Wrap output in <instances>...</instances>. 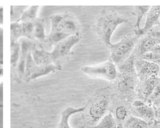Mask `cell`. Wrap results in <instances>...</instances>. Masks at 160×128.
I'll return each mask as SVG.
<instances>
[{
    "instance_id": "6da1fadb",
    "label": "cell",
    "mask_w": 160,
    "mask_h": 128,
    "mask_svg": "<svg viewBox=\"0 0 160 128\" xmlns=\"http://www.w3.org/2000/svg\"><path fill=\"white\" fill-rule=\"evenodd\" d=\"M51 30L39 47H54L59 42L79 32V24L76 18L70 13L54 14L49 17Z\"/></svg>"
},
{
    "instance_id": "7a4b0ae2",
    "label": "cell",
    "mask_w": 160,
    "mask_h": 128,
    "mask_svg": "<svg viewBox=\"0 0 160 128\" xmlns=\"http://www.w3.org/2000/svg\"><path fill=\"white\" fill-rule=\"evenodd\" d=\"M81 39V35L78 32L56 44L50 52L34 44L31 51L32 58L38 65L59 63L58 60L71 53L72 47L80 41Z\"/></svg>"
},
{
    "instance_id": "3957f363",
    "label": "cell",
    "mask_w": 160,
    "mask_h": 128,
    "mask_svg": "<svg viewBox=\"0 0 160 128\" xmlns=\"http://www.w3.org/2000/svg\"><path fill=\"white\" fill-rule=\"evenodd\" d=\"M128 19L114 12L103 11L93 26L94 30L98 38L109 48L111 45V37L117 27L127 22Z\"/></svg>"
},
{
    "instance_id": "277c9868",
    "label": "cell",
    "mask_w": 160,
    "mask_h": 128,
    "mask_svg": "<svg viewBox=\"0 0 160 128\" xmlns=\"http://www.w3.org/2000/svg\"><path fill=\"white\" fill-rule=\"evenodd\" d=\"M138 37L128 36L122 38L116 43H112L109 47L110 60L115 65H120L131 55L138 42Z\"/></svg>"
},
{
    "instance_id": "5b68a950",
    "label": "cell",
    "mask_w": 160,
    "mask_h": 128,
    "mask_svg": "<svg viewBox=\"0 0 160 128\" xmlns=\"http://www.w3.org/2000/svg\"><path fill=\"white\" fill-rule=\"evenodd\" d=\"M81 70L91 78H100L110 81L114 80L118 75L117 67L111 60L95 65L82 66L81 68Z\"/></svg>"
},
{
    "instance_id": "8992f818",
    "label": "cell",
    "mask_w": 160,
    "mask_h": 128,
    "mask_svg": "<svg viewBox=\"0 0 160 128\" xmlns=\"http://www.w3.org/2000/svg\"><path fill=\"white\" fill-rule=\"evenodd\" d=\"M31 51L28 56L25 66L24 75L23 78V80L25 82L28 83L39 77L61 70V65L59 63L51 64L48 65H36L32 58Z\"/></svg>"
},
{
    "instance_id": "52a82bcc",
    "label": "cell",
    "mask_w": 160,
    "mask_h": 128,
    "mask_svg": "<svg viewBox=\"0 0 160 128\" xmlns=\"http://www.w3.org/2000/svg\"><path fill=\"white\" fill-rule=\"evenodd\" d=\"M134 65L141 81L159 75L160 66L157 63L141 58L136 60Z\"/></svg>"
},
{
    "instance_id": "ba28073f",
    "label": "cell",
    "mask_w": 160,
    "mask_h": 128,
    "mask_svg": "<svg viewBox=\"0 0 160 128\" xmlns=\"http://www.w3.org/2000/svg\"><path fill=\"white\" fill-rule=\"evenodd\" d=\"M35 42L30 40H23L21 43V53L18 63L17 67L15 70V75L16 79H18L19 81L23 80L24 75V70L26 63L28 58L29 53L31 50L32 47L34 45Z\"/></svg>"
},
{
    "instance_id": "9c48e42d",
    "label": "cell",
    "mask_w": 160,
    "mask_h": 128,
    "mask_svg": "<svg viewBox=\"0 0 160 128\" xmlns=\"http://www.w3.org/2000/svg\"><path fill=\"white\" fill-rule=\"evenodd\" d=\"M146 22L142 28L136 35L138 37L144 35L152 29L156 24H158L160 17V6H152L146 14Z\"/></svg>"
},
{
    "instance_id": "30bf717a",
    "label": "cell",
    "mask_w": 160,
    "mask_h": 128,
    "mask_svg": "<svg viewBox=\"0 0 160 128\" xmlns=\"http://www.w3.org/2000/svg\"><path fill=\"white\" fill-rule=\"evenodd\" d=\"M108 107V101L102 96L96 100L89 109V116L94 122H98L106 114Z\"/></svg>"
},
{
    "instance_id": "8fae6325",
    "label": "cell",
    "mask_w": 160,
    "mask_h": 128,
    "mask_svg": "<svg viewBox=\"0 0 160 128\" xmlns=\"http://www.w3.org/2000/svg\"><path fill=\"white\" fill-rule=\"evenodd\" d=\"M160 83V78L158 76L151 77L144 81H142L139 86L138 94L142 99L147 101L154 88Z\"/></svg>"
},
{
    "instance_id": "7c38bea8",
    "label": "cell",
    "mask_w": 160,
    "mask_h": 128,
    "mask_svg": "<svg viewBox=\"0 0 160 128\" xmlns=\"http://www.w3.org/2000/svg\"><path fill=\"white\" fill-rule=\"evenodd\" d=\"M132 107L138 117L145 121H151L155 116L154 107L146 104L141 99L134 101L132 103Z\"/></svg>"
},
{
    "instance_id": "4fadbf2b",
    "label": "cell",
    "mask_w": 160,
    "mask_h": 128,
    "mask_svg": "<svg viewBox=\"0 0 160 128\" xmlns=\"http://www.w3.org/2000/svg\"><path fill=\"white\" fill-rule=\"evenodd\" d=\"M85 109V106L81 107H66L61 114V117L58 125V128H72L69 123L71 117L76 114L83 112ZM78 128H84V126H81Z\"/></svg>"
},
{
    "instance_id": "5bb4252c",
    "label": "cell",
    "mask_w": 160,
    "mask_h": 128,
    "mask_svg": "<svg viewBox=\"0 0 160 128\" xmlns=\"http://www.w3.org/2000/svg\"><path fill=\"white\" fill-rule=\"evenodd\" d=\"M46 37L44 20L42 18L37 17L33 21L32 37L34 42L38 41L41 44L44 41Z\"/></svg>"
},
{
    "instance_id": "9a60e30c",
    "label": "cell",
    "mask_w": 160,
    "mask_h": 128,
    "mask_svg": "<svg viewBox=\"0 0 160 128\" xmlns=\"http://www.w3.org/2000/svg\"><path fill=\"white\" fill-rule=\"evenodd\" d=\"M156 45H158L156 40L150 35L148 34L141 40L139 43L138 47L139 53L140 55H142L146 53L149 52Z\"/></svg>"
},
{
    "instance_id": "2e32d148",
    "label": "cell",
    "mask_w": 160,
    "mask_h": 128,
    "mask_svg": "<svg viewBox=\"0 0 160 128\" xmlns=\"http://www.w3.org/2000/svg\"><path fill=\"white\" fill-rule=\"evenodd\" d=\"M21 53V44L19 42H11V66L12 73L15 72Z\"/></svg>"
},
{
    "instance_id": "e0dca14e",
    "label": "cell",
    "mask_w": 160,
    "mask_h": 128,
    "mask_svg": "<svg viewBox=\"0 0 160 128\" xmlns=\"http://www.w3.org/2000/svg\"><path fill=\"white\" fill-rule=\"evenodd\" d=\"M150 7V6H136L134 7V12L137 18L136 22L134 26V31L135 32V35H136L140 30V25L142 19L149 11Z\"/></svg>"
},
{
    "instance_id": "ac0fdd59",
    "label": "cell",
    "mask_w": 160,
    "mask_h": 128,
    "mask_svg": "<svg viewBox=\"0 0 160 128\" xmlns=\"http://www.w3.org/2000/svg\"><path fill=\"white\" fill-rule=\"evenodd\" d=\"M39 8L40 6H33L26 9L22 12L18 22H27L34 21L38 17L37 14Z\"/></svg>"
},
{
    "instance_id": "d6986e66",
    "label": "cell",
    "mask_w": 160,
    "mask_h": 128,
    "mask_svg": "<svg viewBox=\"0 0 160 128\" xmlns=\"http://www.w3.org/2000/svg\"><path fill=\"white\" fill-rule=\"evenodd\" d=\"M116 121L111 112L106 113L99 121L98 124L89 128H116Z\"/></svg>"
},
{
    "instance_id": "ffe728a7",
    "label": "cell",
    "mask_w": 160,
    "mask_h": 128,
    "mask_svg": "<svg viewBox=\"0 0 160 128\" xmlns=\"http://www.w3.org/2000/svg\"><path fill=\"white\" fill-rule=\"evenodd\" d=\"M125 128H148V124L146 121L138 117L131 116L125 123Z\"/></svg>"
},
{
    "instance_id": "44dd1931",
    "label": "cell",
    "mask_w": 160,
    "mask_h": 128,
    "mask_svg": "<svg viewBox=\"0 0 160 128\" xmlns=\"http://www.w3.org/2000/svg\"><path fill=\"white\" fill-rule=\"evenodd\" d=\"M134 78L130 74H123L122 77L118 83V88L122 91H128L134 86Z\"/></svg>"
},
{
    "instance_id": "7402d4cb",
    "label": "cell",
    "mask_w": 160,
    "mask_h": 128,
    "mask_svg": "<svg viewBox=\"0 0 160 128\" xmlns=\"http://www.w3.org/2000/svg\"><path fill=\"white\" fill-rule=\"evenodd\" d=\"M26 6H11V22H18L22 12L26 9Z\"/></svg>"
},
{
    "instance_id": "603a6c76",
    "label": "cell",
    "mask_w": 160,
    "mask_h": 128,
    "mask_svg": "<svg viewBox=\"0 0 160 128\" xmlns=\"http://www.w3.org/2000/svg\"><path fill=\"white\" fill-rule=\"evenodd\" d=\"M115 114H116V117L117 119H118L119 121H123L128 116V110L123 106H118L116 109Z\"/></svg>"
},
{
    "instance_id": "cb8c5ba5",
    "label": "cell",
    "mask_w": 160,
    "mask_h": 128,
    "mask_svg": "<svg viewBox=\"0 0 160 128\" xmlns=\"http://www.w3.org/2000/svg\"><path fill=\"white\" fill-rule=\"evenodd\" d=\"M160 98V83L154 88L152 93L148 99L147 101L149 103H153L155 101Z\"/></svg>"
},
{
    "instance_id": "d4e9b609",
    "label": "cell",
    "mask_w": 160,
    "mask_h": 128,
    "mask_svg": "<svg viewBox=\"0 0 160 128\" xmlns=\"http://www.w3.org/2000/svg\"><path fill=\"white\" fill-rule=\"evenodd\" d=\"M148 34L154 37L158 44H160V29H151L148 32Z\"/></svg>"
},
{
    "instance_id": "484cf974",
    "label": "cell",
    "mask_w": 160,
    "mask_h": 128,
    "mask_svg": "<svg viewBox=\"0 0 160 128\" xmlns=\"http://www.w3.org/2000/svg\"><path fill=\"white\" fill-rule=\"evenodd\" d=\"M153 107H154V110L155 116H158V117H160V104H154Z\"/></svg>"
},
{
    "instance_id": "4316f807",
    "label": "cell",
    "mask_w": 160,
    "mask_h": 128,
    "mask_svg": "<svg viewBox=\"0 0 160 128\" xmlns=\"http://www.w3.org/2000/svg\"><path fill=\"white\" fill-rule=\"evenodd\" d=\"M3 25V7L0 6V30L2 29Z\"/></svg>"
},
{
    "instance_id": "83f0119b",
    "label": "cell",
    "mask_w": 160,
    "mask_h": 128,
    "mask_svg": "<svg viewBox=\"0 0 160 128\" xmlns=\"http://www.w3.org/2000/svg\"><path fill=\"white\" fill-rule=\"evenodd\" d=\"M149 52L152 53H160V44L155 45Z\"/></svg>"
},
{
    "instance_id": "f1b7e54d",
    "label": "cell",
    "mask_w": 160,
    "mask_h": 128,
    "mask_svg": "<svg viewBox=\"0 0 160 128\" xmlns=\"http://www.w3.org/2000/svg\"><path fill=\"white\" fill-rule=\"evenodd\" d=\"M160 104V98L153 103V104H154H154Z\"/></svg>"
},
{
    "instance_id": "f546056e",
    "label": "cell",
    "mask_w": 160,
    "mask_h": 128,
    "mask_svg": "<svg viewBox=\"0 0 160 128\" xmlns=\"http://www.w3.org/2000/svg\"><path fill=\"white\" fill-rule=\"evenodd\" d=\"M2 73H3V70H2V67L0 65V78L2 76Z\"/></svg>"
},
{
    "instance_id": "4dcf8cb0",
    "label": "cell",
    "mask_w": 160,
    "mask_h": 128,
    "mask_svg": "<svg viewBox=\"0 0 160 128\" xmlns=\"http://www.w3.org/2000/svg\"><path fill=\"white\" fill-rule=\"evenodd\" d=\"M116 128H124V127H122L121 125H119L118 127H116Z\"/></svg>"
},
{
    "instance_id": "1f68e13d",
    "label": "cell",
    "mask_w": 160,
    "mask_h": 128,
    "mask_svg": "<svg viewBox=\"0 0 160 128\" xmlns=\"http://www.w3.org/2000/svg\"><path fill=\"white\" fill-rule=\"evenodd\" d=\"M2 107V104L0 103V108H1V107Z\"/></svg>"
},
{
    "instance_id": "d6a6232c",
    "label": "cell",
    "mask_w": 160,
    "mask_h": 128,
    "mask_svg": "<svg viewBox=\"0 0 160 128\" xmlns=\"http://www.w3.org/2000/svg\"><path fill=\"white\" fill-rule=\"evenodd\" d=\"M158 25H159V26L160 27V21H159V23H158Z\"/></svg>"
}]
</instances>
